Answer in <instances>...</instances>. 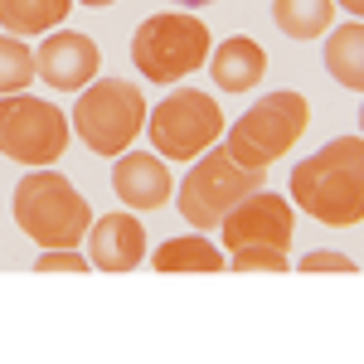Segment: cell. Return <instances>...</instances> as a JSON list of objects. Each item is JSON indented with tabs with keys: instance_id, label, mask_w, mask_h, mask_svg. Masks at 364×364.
<instances>
[{
	"instance_id": "cell-1",
	"label": "cell",
	"mask_w": 364,
	"mask_h": 364,
	"mask_svg": "<svg viewBox=\"0 0 364 364\" xmlns=\"http://www.w3.org/2000/svg\"><path fill=\"white\" fill-rule=\"evenodd\" d=\"M291 195L311 219L331 228H355L364 219V141L340 136L321 156L291 170Z\"/></svg>"
},
{
	"instance_id": "cell-2",
	"label": "cell",
	"mask_w": 364,
	"mask_h": 364,
	"mask_svg": "<svg viewBox=\"0 0 364 364\" xmlns=\"http://www.w3.org/2000/svg\"><path fill=\"white\" fill-rule=\"evenodd\" d=\"M15 224L39 248H78V238L92 228V209L58 170H29L15 185Z\"/></svg>"
},
{
	"instance_id": "cell-3",
	"label": "cell",
	"mask_w": 364,
	"mask_h": 364,
	"mask_svg": "<svg viewBox=\"0 0 364 364\" xmlns=\"http://www.w3.org/2000/svg\"><path fill=\"white\" fill-rule=\"evenodd\" d=\"M306 122H311V107H306L301 92H272V97L252 102L248 112L233 122L224 151L238 161V166L267 170L272 161H282V156L301 141Z\"/></svg>"
},
{
	"instance_id": "cell-4",
	"label": "cell",
	"mask_w": 364,
	"mask_h": 364,
	"mask_svg": "<svg viewBox=\"0 0 364 364\" xmlns=\"http://www.w3.org/2000/svg\"><path fill=\"white\" fill-rule=\"evenodd\" d=\"M204 58H209V29L199 25L190 10H161L151 20H141L136 39H132L136 73L141 78H156V83L190 78Z\"/></svg>"
},
{
	"instance_id": "cell-5",
	"label": "cell",
	"mask_w": 364,
	"mask_h": 364,
	"mask_svg": "<svg viewBox=\"0 0 364 364\" xmlns=\"http://www.w3.org/2000/svg\"><path fill=\"white\" fill-rule=\"evenodd\" d=\"M73 127H78L83 146L117 161L146 127V92L136 83H117V78L87 83V92L78 97V112H73Z\"/></svg>"
},
{
	"instance_id": "cell-6",
	"label": "cell",
	"mask_w": 364,
	"mask_h": 364,
	"mask_svg": "<svg viewBox=\"0 0 364 364\" xmlns=\"http://www.w3.org/2000/svg\"><path fill=\"white\" fill-rule=\"evenodd\" d=\"M146 132H151V151L166 161H195L214 141L224 136V112L209 92L180 87L156 107V117L146 112Z\"/></svg>"
},
{
	"instance_id": "cell-7",
	"label": "cell",
	"mask_w": 364,
	"mask_h": 364,
	"mask_svg": "<svg viewBox=\"0 0 364 364\" xmlns=\"http://www.w3.org/2000/svg\"><path fill=\"white\" fill-rule=\"evenodd\" d=\"M262 175L267 170H248V166H238L228 151H214L209 146L195 161V170L185 175V185H180V214L195 228H219V219H224L238 199L262 190Z\"/></svg>"
},
{
	"instance_id": "cell-8",
	"label": "cell",
	"mask_w": 364,
	"mask_h": 364,
	"mask_svg": "<svg viewBox=\"0 0 364 364\" xmlns=\"http://www.w3.org/2000/svg\"><path fill=\"white\" fill-rule=\"evenodd\" d=\"M68 151V117L29 92L0 97V156L20 166H54Z\"/></svg>"
},
{
	"instance_id": "cell-9",
	"label": "cell",
	"mask_w": 364,
	"mask_h": 364,
	"mask_svg": "<svg viewBox=\"0 0 364 364\" xmlns=\"http://www.w3.org/2000/svg\"><path fill=\"white\" fill-rule=\"evenodd\" d=\"M224 248H252V243H262V248H287L291 243V204L272 190H252L243 195L233 209H228L224 219Z\"/></svg>"
},
{
	"instance_id": "cell-10",
	"label": "cell",
	"mask_w": 364,
	"mask_h": 364,
	"mask_svg": "<svg viewBox=\"0 0 364 364\" xmlns=\"http://www.w3.org/2000/svg\"><path fill=\"white\" fill-rule=\"evenodd\" d=\"M97 44L87 39V34H73V29H58L49 34L44 44H39V54H34V68H39V78L58 92H78L97 78Z\"/></svg>"
},
{
	"instance_id": "cell-11",
	"label": "cell",
	"mask_w": 364,
	"mask_h": 364,
	"mask_svg": "<svg viewBox=\"0 0 364 364\" xmlns=\"http://www.w3.org/2000/svg\"><path fill=\"white\" fill-rule=\"evenodd\" d=\"M87 257L97 272H132L146 257V228L132 214H102L87 228Z\"/></svg>"
},
{
	"instance_id": "cell-12",
	"label": "cell",
	"mask_w": 364,
	"mask_h": 364,
	"mask_svg": "<svg viewBox=\"0 0 364 364\" xmlns=\"http://www.w3.org/2000/svg\"><path fill=\"white\" fill-rule=\"evenodd\" d=\"M112 190L132 209H161L170 199V166L156 151H122L112 170Z\"/></svg>"
},
{
	"instance_id": "cell-13",
	"label": "cell",
	"mask_w": 364,
	"mask_h": 364,
	"mask_svg": "<svg viewBox=\"0 0 364 364\" xmlns=\"http://www.w3.org/2000/svg\"><path fill=\"white\" fill-rule=\"evenodd\" d=\"M209 73H214V83L224 87V92H248V87L267 73V54H262V44L233 34V39H224V44L209 54Z\"/></svg>"
},
{
	"instance_id": "cell-14",
	"label": "cell",
	"mask_w": 364,
	"mask_h": 364,
	"mask_svg": "<svg viewBox=\"0 0 364 364\" xmlns=\"http://www.w3.org/2000/svg\"><path fill=\"white\" fill-rule=\"evenodd\" d=\"M68 10L73 0H0V29L15 39H29V34L58 29L68 20Z\"/></svg>"
},
{
	"instance_id": "cell-15",
	"label": "cell",
	"mask_w": 364,
	"mask_h": 364,
	"mask_svg": "<svg viewBox=\"0 0 364 364\" xmlns=\"http://www.w3.org/2000/svg\"><path fill=\"white\" fill-rule=\"evenodd\" d=\"M326 68H331V78H336L340 87H350V92L364 87V25L360 20L340 25L336 34L326 39Z\"/></svg>"
},
{
	"instance_id": "cell-16",
	"label": "cell",
	"mask_w": 364,
	"mask_h": 364,
	"mask_svg": "<svg viewBox=\"0 0 364 364\" xmlns=\"http://www.w3.org/2000/svg\"><path fill=\"white\" fill-rule=\"evenodd\" d=\"M156 272H224V252L209 238H175L166 248H156Z\"/></svg>"
},
{
	"instance_id": "cell-17",
	"label": "cell",
	"mask_w": 364,
	"mask_h": 364,
	"mask_svg": "<svg viewBox=\"0 0 364 364\" xmlns=\"http://www.w3.org/2000/svg\"><path fill=\"white\" fill-rule=\"evenodd\" d=\"M331 15H336V0H272V20L291 39H316L331 25Z\"/></svg>"
},
{
	"instance_id": "cell-18",
	"label": "cell",
	"mask_w": 364,
	"mask_h": 364,
	"mask_svg": "<svg viewBox=\"0 0 364 364\" xmlns=\"http://www.w3.org/2000/svg\"><path fill=\"white\" fill-rule=\"evenodd\" d=\"M34 49L20 44L15 34H0V97H15L34 83Z\"/></svg>"
},
{
	"instance_id": "cell-19",
	"label": "cell",
	"mask_w": 364,
	"mask_h": 364,
	"mask_svg": "<svg viewBox=\"0 0 364 364\" xmlns=\"http://www.w3.org/2000/svg\"><path fill=\"white\" fill-rule=\"evenodd\" d=\"M233 272H287V248H233Z\"/></svg>"
},
{
	"instance_id": "cell-20",
	"label": "cell",
	"mask_w": 364,
	"mask_h": 364,
	"mask_svg": "<svg viewBox=\"0 0 364 364\" xmlns=\"http://www.w3.org/2000/svg\"><path fill=\"white\" fill-rule=\"evenodd\" d=\"M39 272H87V257L78 248H44L39 252Z\"/></svg>"
},
{
	"instance_id": "cell-21",
	"label": "cell",
	"mask_w": 364,
	"mask_h": 364,
	"mask_svg": "<svg viewBox=\"0 0 364 364\" xmlns=\"http://www.w3.org/2000/svg\"><path fill=\"white\" fill-rule=\"evenodd\" d=\"M301 272H345V277H355L360 262L345 257V252H306V257H301Z\"/></svg>"
},
{
	"instance_id": "cell-22",
	"label": "cell",
	"mask_w": 364,
	"mask_h": 364,
	"mask_svg": "<svg viewBox=\"0 0 364 364\" xmlns=\"http://www.w3.org/2000/svg\"><path fill=\"white\" fill-rule=\"evenodd\" d=\"M336 5H345V10H350V20H360V10H364V0H336Z\"/></svg>"
},
{
	"instance_id": "cell-23",
	"label": "cell",
	"mask_w": 364,
	"mask_h": 364,
	"mask_svg": "<svg viewBox=\"0 0 364 364\" xmlns=\"http://www.w3.org/2000/svg\"><path fill=\"white\" fill-rule=\"evenodd\" d=\"M180 5H190V10H195V5H214V0H180Z\"/></svg>"
},
{
	"instance_id": "cell-24",
	"label": "cell",
	"mask_w": 364,
	"mask_h": 364,
	"mask_svg": "<svg viewBox=\"0 0 364 364\" xmlns=\"http://www.w3.org/2000/svg\"><path fill=\"white\" fill-rule=\"evenodd\" d=\"M83 5H97V10H102V5H112V0H83Z\"/></svg>"
}]
</instances>
